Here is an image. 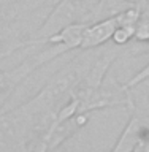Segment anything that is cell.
Returning <instances> with one entry per match:
<instances>
[{
    "instance_id": "1",
    "label": "cell",
    "mask_w": 149,
    "mask_h": 152,
    "mask_svg": "<svg viewBox=\"0 0 149 152\" xmlns=\"http://www.w3.org/2000/svg\"><path fill=\"white\" fill-rule=\"evenodd\" d=\"M117 26H119L117 16L102 19V21H97L94 24L86 26L79 51H90V49L103 48L108 41H111L113 33H114Z\"/></svg>"
},
{
    "instance_id": "2",
    "label": "cell",
    "mask_w": 149,
    "mask_h": 152,
    "mask_svg": "<svg viewBox=\"0 0 149 152\" xmlns=\"http://www.w3.org/2000/svg\"><path fill=\"white\" fill-rule=\"evenodd\" d=\"M135 28L137 26H117L111 38L114 46L121 48V46H126L128 41H132L135 38Z\"/></svg>"
},
{
    "instance_id": "3",
    "label": "cell",
    "mask_w": 149,
    "mask_h": 152,
    "mask_svg": "<svg viewBox=\"0 0 149 152\" xmlns=\"http://www.w3.org/2000/svg\"><path fill=\"white\" fill-rule=\"evenodd\" d=\"M32 152H49V144H48V141H46L45 136H43L41 140L35 144V147L32 149Z\"/></svg>"
},
{
    "instance_id": "4",
    "label": "cell",
    "mask_w": 149,
    "mask_h": 152,
    "mask_svg": "<svg viewBox=\"0 0 149 152\" xmlns=\"http://www.w3.org/2000/svg\"><path fill=\"white\" fill-rule=\"evenodd\" d=\"M133 152H149V141H141Z\"/></svg>"
}]
</instances>
